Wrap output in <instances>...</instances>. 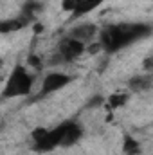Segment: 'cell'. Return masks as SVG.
<instances>
[{
  "mask_svg": "<svg viewBox=\"0 0 153 155\" xmlns=\"http://www.w3.org/2000/svg\"><path fill=\"white\" fill-rule=\"evenodd\" d=\"M33 83L34 79L27 72V69L22 63H16L9 78L5 79V85L2 88V99H15V97L29 96L33 90Z\"/></svg>",
  "mask_w": 153,
  "mask_h": 155,
  "instance_id": "obj_2",
  "label": "cell"
},
{
  "mask_svg": "<svg viewBox=\"0 0 153 155\" xmlns=\"http://www.w3.org/2000/svg\"><path fill=\"white\" fill-rule=\"evenodd\" d=\"M151 76H133L130 81H128V88L132 92H146L151 88Z\"/></svg>",
  "mask_w": 153,
  "mask_h": 155,
  "instance_id": "obj_11",
  "label": "cell"
},
{
  "mask_svg": "<svg viewBox=\"0 0 153 155\" xmlns=\"http://www.w3.org/2000/svg\"><path fill=\"white\" fill-rule=\"evenodd\" d=\"M86 45H83L81 41L70 38V36H63L58 43V51H56V56L50 58V65H60V63H70L77 60L83 52H85Z\"/></svg>",
  "mask_w": 153,
  "mask_h": 155,
  "instance_id": "obj_4",
  "label": "cell"
},
{
  "mask_svg": "<svg viewBox=\"0 0 153 155\" xmlns=\"http://www.w3.org/2000/svg\"><path fill=\"white\" fill-rule=\"evenodd\" d=\"M2 67H4V60L0 58V69H2Z\"/></svg>",
  "mask_w": 153,
  "mask_h": 155,
  "instance_id": "obj_15",
  "label": "cell"
},
{
  "mask_svg": "<svg viewBox=\"0 0 153 155\" xmlns=\"http://www.w3.org/2000/svg\"><path fill=\"white\" fill-rule=\"evenodd\" d=\"M61 130H63L61 123L58 126H54V128H34L33 134H31L33 150L36 153H49V152L60 148Z\"/></svg>",
  "mask_w": 153,
  "mask_h": 155,
  "instance_id": "obj_3",
  "label": "cell"
},
{
  "mask_svg": "<svg viewBox=\"0 0 153 155\" xmlns=\"http://www.w3.org/2000/svg\"><path fill=\"white\" fill-rule=\"evenodd\" d=\"M31 24V20H27L25 16H16V18H9V20H0V33L2 35H9V33H16L24 27H27Z\"/></svg>",
  "mask_w": 153,
  "mask_h": 155,
  "instance_id": "obj_9",
  "label": "cell"
},
{
  "mask_svg": "<svg viewBox=\"0 0 153 155\" xmlns=\"http://www.w3.org/2000/svg\"><path fill=\"white\" fill-rule=\"evenodd\" d=\"M29 63H31L33 67H40V58H36V56H29Z\"/></svg>",
  "mask_w": 153,
  "mask_h": 155,
  "instance_id": "obj_14",
  "label": "cell"
},
{
  "mask_svg": "<svg viewBox=\"0 0 153 155\" xmlns=\"http://www.w3.org/2000/svg\"><path fill=\"white\" fill-rule=\"evenodd\" d=\"M63 130H61V141H60V148H70L76 143L81 141L85 130L83 126L76 121H63Z\"/></svg>",
  "mask_w": 153,
  "mask_h": 155,
  "instance_id": "obj_7",
  "label": "cell"
},
{
  "mask_svg": "<svg viewBox=\"0 0 153 155\" xmlns=\"http://www.w3.org/2000/svg\"><path fill=\"white\" fill-rule=\"evenodd\" d=\"M76 78L69 76L65 72H49L47 76L43 78V83H41V88H40V94L36 99H41V97H47L61 88H65L67 85H70Z\"/></svg>",
  "mask_w": 153,
  "mask_h": 155,
  "instance_id": "obj_5",
  "label": "cell"
},
{
  "mask_svg": "<svg viewBox=\"0 0 153 155\" xmlns=\"http://www.w3.org/2000/svg\"><path fill=\"white\" fill-rule=\"evenodd\" d=\"M142 152V146H141V143L133 137V135H124V139H122V153L124 155H141Z\"/></svg>",
  "mask_w": 153,
  "mask_h": 155,
  "instance_id": "obj_12",
  "label": "cell"
},
{
  "mask_svg": "<svg viewBox=\"0 0 153 155\" xmlns=\"http://www.w3.org/2000/svg\"><path fill=\"white\" fill-rule=\"evenodd\" d=\"M151 35V25L142 22H126V24H112L99 29V45L106 52H117L135 41L148 38Z\"/></svg>",
  "mask_w": 153,
  "mask_h": 155,
  "instance_id": "obj_1",
  "label": "cell"
},
{
  "mask_svg": "<svg viewBox=\"0 0 153 155\" xmlns=\"http://www.w3.org/2000/svg\"><path fill=\"white\" fill-rule=\"evenodd\" d=\"M103 2L106 0H61V9L70 13L72 18L76 20L79 16H85L94 9H97Z\"/></svg>",
  "mask_w": 153,
  "mask_h": 155,
  "instance_id": "obj_6",
  "label": "cell"
},
{
  "mask_svg": "<svg viewBox=\"0 0 153 155\" xmlns=\"http://www.w3.org/2000/svg\"><path fill=\"white\" fill-rule=\"evenodd\" d=\"M130 94L128 92H115L108 97V108H119V107H124L126 101H128Z\"/></svg>",
  "mask_w": 153,
  "mask_h": 155,
  "instance_id": "obj_13",
  "label": "cell"
},
{
  "mask_svg": "<svg viewBox=\"0 0 153 155\" xmlns=\"http://www.w3.org/2000/svg\"><path fill=\"white\" fill-rule=\"evenodd\" d=\"M43 11V2L41 0H27L25 4H24V7H22V16H25L27 20H31V22H34L36 20V16H38V13Z\"/></svg>",
  "mask_w": 153,
  "mask_h": 155,
  "instance_id": "obj_10",
  "label": "cell"
},
{
  "mask_svg": "<svg viewBox=\"0 0 153 155\" xmlns=\"http://www.w3.org/2000/svg\"><path fill=\"white\" fill-rule=\"evenodd\" d=\"M97 33H99V27L96 24H77V25H74L67 33V36L81 41L83 45H88V43L94 41V38L97 36Z\"/></svg>",
  "mask_w": 153,
  "mask_h": 155,
  "instance_id": "obj_8",
  "label": "cell"
}]
</instances>
